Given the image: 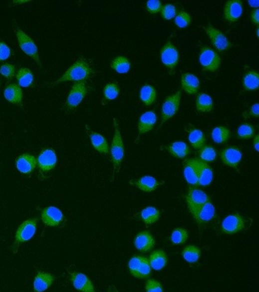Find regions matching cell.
I'll return each instance as SVG.
<instances>
[{
	"instance_id": "6da1fadb",
	"label": "cell",
	"mask_w": 259,
	"mask_h": 292,
	"mask_svg": "<svg viewBox=\"0 0 259 292\" xmlns=\"http://www.w3.org/2000/svg\"><path fill=\"white\" fill-rule=\"evenodd\" d=\"M94 73L91 68L90 64L85 58H79L75 61L71 67L66 70V72L62 76L57 82L52 83L53 86L59 84L61 82H85Z\"/></svg>"
},
{
	"instance_id": "7a4b0ae2",
	"label": "cell",
	"mask_w": 259,
	"mask_h": 292,
	"mask_svg": "<svg viewBox=\"0 0 259 292\" xmlns=\"http://www.w3.org/2000/svg\"><path fill=\"white\" fill-rule=\"evenodd\" d=\"M113 120H114V135L112 140L111 147H110V154H111L112 162L114 166V172H113V180H114L115 174H118L122 166V161L124 158L125 147L118 120L114 118Z\"/></svg>"
},
{
	"instance_id": "3957f363",
	"label": "cell",
	"mask_w": 259,
	"mask_h": 292,
	"mask_svg": "<svg viewBox=\"0 0 259 292\" xmlns=\"http://www.w3.org/2000/svg\"><path fill=\"white\" fill-rule=\"evenodd\" d=\"M187 207L191 215L195 218L199 210L204 206L207 202H210V196L205 192L195 187H189L187 195L185 196Z\"/></svg>"
},
{
	"instance_id": "277c9868",
	"label": "cell",
	"mask_w": 259,
	"mask_h": 292,
	"mask_svg": "<svg viewBox=\"0 0 259 292\" xmlns=\"http://www.w3.org/2000/svg\"><path fill=\"white\" fill-rule=\"evenodd\" d=\"M199 60L203 70L211 72L217 71L222 62V58L218 54V52L206 46L200 48Z\"/></svg>"
},
{
	"instance_id": "5b68a950",
	"label": "cell",
	"mask_w": 259,
	"mask_h": 292,
	"mask_svg": "<svg viewBox=\"0 0 259 292\" xmlns=\"http://www.w3.org/2000/svg\"><path fill=\"white\" fill-rule=\"evenodd\" d=\"M88 94V87L85 82H75L69 92L68 97L66 98L65 104L66 112L75 110Z\"/></svg>"
},
{
	"instance_id": "8992f818",
	"label": "cell",
	"mask_w": 259,
	"mask_h": 292,
	"mask_svg": "<svg viewBox=\"0 0 259 292\" xmlns=\"http://www.w3.org/2000/svg\"><path fill=\"white\" fill-rule=\"evenodd\" d=\"M181 98H182L181 90L166 98L161 108V122L160 126L157 128V131L160 130L166 121L173 118L178 113L180 106Z\"/></svg>"
},
{
	"instance_id": "52a82bcc",
	"label": "cell",
	"mask_w": 259,
	"mask_h": 292,
	"mask_svg": "<svg viewBox=\"0 0 259 292\" xmlns=\"http://www.w3.org/2000/svg\"><path fill=\"white\" fill-rule=\"evenodd\" d=\"M37 218H30L24 221L18 228L15 232V242L13 244L12 250L14 252L17 251L19 245L30 240L36 232Z\"/></svg>"
},
{
	"instance_id": "ba28073f",
	"label": "cell",
	"mask_w": 259,
	"mask_h": 292,
	"mask_svg": "<svg viewBox=\"0 0 259 292\" xmlns=\"http://www.w3.org/2000/svg\"><path fill=\"white\" fill-rule=\"evenodd\" d=\"M160 56L161 62L169 70V74L174 75L179 62V52L170 40H168L161 50Z\"/></svg>"
},
{
	"instance_id": "9c48e42d",
	"label": "cell",
	"mask_w": 259,
	"mask_h": 292,
	"mask_svg": "<svg viewBox=\"0 0 259 292\" xmlns=\"http://www.w3.org/2000/svg\"><path fill=\"white\" fill-rule=\"evenodd\" d=\"M204 30H205L206 34L209 36L212 46L216 48L217 52L224 53V52H227L229 49L234 48V44L229 42L225 34L218 28L213 27L212 24H209L208 27H204Z\"/></svg>"
},
{
	"instance_id": "30bf717a",
	"label": "cell",
	"mask_w": 259,
	"mask_h": 292,
	"mask_svg": "<svg viewBox=\"0 0 259 292\" xmlns=\"http://www.w3.org/2000/svg\"><path fill=\"white\" fill-rule=\"evenodd\" d=\"M15 30V34L17 38L18 42H19V48L28 56H30L31 58H33L36 61V64H38L39 67L42 68V65H41V60L39 58L38 50L36 48V44L34 42L32 41V39L30 36L26 34L24 31L21 30L20 28H14Z\"/></svg>"
},
{
	"instance_id": "8fae6325",
	"label": "cell",
	"mask_w": 259,
	"mask_h": 292,
	"mask_svg": "<svg viewBox=\"0 0 259 292\" xmlns=\"http://www.w3.org/2000/svg\"><path fill=\"white\" fill-rule=\"evenodd\" d=\"M247 220L239 214H231L225 218L221 224V230L225 234H234L247 228Z\"/></svg>"
},
{
	"instance_id": "7c38bea8",
	"label": "cell",
	"mask_w": 259,
	"mask_h": 292,
	"mask_svg": "<svg viewBox=\"0 0 259 292\" xmlns=\"http://www.w3.org/2000/svg\"><path fill=\"white\" fill-rule=\"evenodd\" d=\"M221 161L224 165L234 168L238 172V166L242 159V152L238 146H229L221 152Z\"/></svg>"
},
{
	"instance_id": "4fadbf2b",
	"label": "cell",
	"mask_w": 259,
	"mask_h": 292,
	"mask_svg": "<svg viewBox=\"0 0 259 292\" xmlns=\"http://www.w3.org/2000/svg\"><path fill=\"white\" fill-rule=\"evenodd\" d=\"M41 219L43 224L48 226H59L64 222V215L59 208L55 206H49L42 210Z\"/></svg>"
},
{
	"instance_id": "5bb4252c",
	"label": "cell",
	"mask_w": 259,
	"mask_h": 292,
	"mask_svg": "<svg viewBox=\"0 0 259 292\" xmlns=\"http://www.w3.org/2000/svg\"><path fill=\"white\" fill-rule=\"evenodd\" d=\"M243 13V1L232 0L225 2L224 18L226 22L234 24L238 22Z\"/></svg>"
},
{
	"instance_id": "9a60e30c",
	"label": "cell",
	"mask_w": 259,
	"mask_h": 292,
	"mask_svg": "<svg viewBox=\"0 0 259 292\" xmlns=\"http://www.w3.org/2000/svg\"><path fill=\"white\" fill-rule=\"evenodd\" d=\"M183 174L191 187H197L199 180V158H187L183 161Z\"/></svg>"
},
{
	"instance_id": "2e32d148",
	"label": "cell",
	"mask_w": 259,
	"mask_h": 292,
	"mask_svg": "<svg viewBox=\"0 0 259 292\" xmlns=\"http://www.w3.org/2000/svg\"><path fill=\"white\" fill-rule=\"evenodd\" d=\"M37 161L39 170L41 172H48L53 170L57 164V155L52 148H45L39 154Z\"/></svg>"
},
{
	"instance_id": "e0dca14e",
	"label": "cell",
	"mask_w": 259,
	"mask_h": 292,
	"mask_svg": "<svg viewBox=\"0 0 259 292\" xmlns=\"http://www.w3.org/2000/svg\"><path fill=\"white\" fill-rule=\"evenodd\" d=\"M129 184L138 188L139 190L145 192H152L155 191L157 188L164 184L165 182H159L157 178L151 176H145L138 180H131L128 181Z\"/></svg>"
},
{
	"instance_id": "ac0fdd59",
	"label": "cell",
	"mask_w": 259,
	"mask_h": 292,
	"mask_svg": "<svg viewBox=\"0 0 259 292\" xmlns=\"http://www.w3.org/2000/svg\"><path fill=\"white\" fill-rule=\"evenodd\" d=\"M70 281L73 286L81 292H96L92 281L85 274L80 272H71Z\"/></svg>"
},
{
	"instance_id": "d6986e66",
	"label": "cell",
	"mask_w": 259,
	"mask_h": 292,
	"mask_svg": "<svg viewBox=\"0 0 259 292\" xmlns=\"http://www.w3.org/2000/svg\"><path fill=\"white\" fill-rule=\"evenodd\" d=\"M157 122V116L153 110L144 112L138 122V138L152 131Z\"/></svg>"
},
{
	"instance_id": "ffe728a7",
	"label": "cell",
	"mask_w": 259,
	"mask_h": 292,
	"mask_svg": "<svg viewBox=\"0 0 259 292\" xmlns=\"http://www.w3.org/2000/svg\"><path fill=\"white\" fill-rule=\"evenodd\" d=\"M134 244L139 252H147L155 247L156 240L150 232L144 230L138 233L134 240Z\"/></svg>"
},
{
	"instance_id": "44dd1931",
	"label": "cell",
	"mask_w": 259,
	"mask_h": 292,
	"mask_svg": "<svg viewBox=\"0 0 259 292\" xmlns=\"http://www.w3.org/2000/svg\"><path fill=\"white\" fill-rule=\"evenodd\" d=\"M181 84L185 92L188 94L193 95L197 94L200 88V82L197 76L192 73H183L181 76Z\"/></svg>"
},
{
	"instance_id": "7402d4cb",
	"label": "cell",
	"mask_w": 259,
	"mask_h": 292,
	"mask_svg": "<svg viewBox=\"0 0 259 292\" xmlns=\"http://www.w3.org/2000/svg\"><path fill=\"white\" fill-rule=\"evenodd\" d=\"M36 165H37V161L36 158L29 154H23L15 162L17 170L22 174H30L35 170Z\"/></svg>"
},
{
	"instance_id": "603a6c76",
	"label": "cell",
	"mask_w": 259,
	"mask_h": 292,
	"mask_svg": "<svg viewBox=\"0 0 259 292\" xmlns=\"http://www.w3.org/2000/svg\"><path fill=\"white\" fill-rule=\"evenodd\" d=\"M54 280H55V277L51 274L39 271L35 276L34 282H33L34 292H43L47 290L48 288L52 286Z\"/></svg>"
},
{
	"instance_id": "cb8c5ba5",
	"label": "cell",
	"mask_w": 259,
	"mask_h": 292,
	"mask_svg": "<svg viewBox=\"0 0 259 292\" xmlns=\"http://www.w3.org/2000/svg\"><path fill=\"white\" fill-rule=\"evenodd\" d=\"M216 217V208L212 202H208L199 210V213L195 217V221L199 226L205 225L212 221Z\"/></svg>"
},
{
	"instance_id": "d4e9b609",
	"label": "cell",
	"mask_w": 259,
	"mask_h": 292,
	"mask_svg": "<svg viewBox=\"0 0 259 292\" xmlns=\"http://www.w3.org/2000/svg\"><path fill=\"white\" fill-rule=\"evenodd\" d=\"M4 98L9 102L23 108V91L18 84L7 86L5 88Z\"/></svg>"
},
{
	"instance_id": "484cf974",
	"label": "cell",
	"mask_w": 259,
	"mask_h": 292,
	"mask_svg": "<svg viewBox=\"0 0 259 292\" xmlns=\"http://www.w3.org/2000/svg\"><path fill=\"white\" fill-rule=\"evenodd\" d=\"M87 132H88L91 142H92L93 148L103 154H108L109 152V146L107 140L105 139L101 134L91 131L87 128Z\"/></svg>"
},
{
	"instance_id": "4316f807",
	"label": "cell",
	"mask_w": 259,
	"mask_h": 292,
	"mask_svg": "<svg viewBox=\"0 0 259 292\" xmlns=\"http://www.w3.org/2000/svg\"><path fill=\"white\" fill-rule=\"evenodd\" d=\"M165 148L172 156L177 158H185L191 154V148L184 142H172L171 144L166 146Z\"/></svg>"
},
{
	"instance_id": "83f0119b",
	"label": "cell",
	"mask_w": 259,
	"mask_h": 292,
	"mask_svg": "<svg viewBox=\"0 0 259 292\" xmlns=\"http://www.w3.org/2000/svg\"><path fill=\"white\" fill-rule=\"evenodd\" d=\"M188 134V140L190 144L196 150H200L204 147L206 143V136L204 132L200 129L190 125V128L187 129Z\"/></svg>"
},
{
	"instance_id": "f1b7e54d",
	"label": "cell",
	"mask_w": 259,
	"mask_h": 292,
	"mask_svg": "<svg viewBox=\"0 0 259 292\" xmlns=\"http://www.w3.org/2000/svg\"><path fill=\"white\" fill-rule=\"evenodd\" d=\"M242 86L245 90L251 92L259 90V74L255 70H247L242 78Z\"/></svg>"
},
{
	"instance_id": "f546056e",
	"label": "cell",
	"mask_w": 259,
	"mask_h": 292,
	"mask_svg": "<svg viewBox=\"0 0 259 292\" xmlns=\"http://www.w3.org/2000/svg\"><path fill=\"white\" fill-rule=\"evenodd\" d=\"M199 180L198 186L205 187L211 184L213 180V170L207 162L200 161L199 159Z\"/></svg>"
},
{
	"instance_id": "4dcf8cb0",
	"label": "cell",
	"mask_w": 259,
	"mask_h": 292,
	"mask_svg": "<svg viewBox=\"0 0 259 292\" xmlns=\"http://www.w3.org/2000/svg\"><path fill=\"white\" fill-rule=\"evenodd\" d=\"M151 268L154 270H161L167 266L168 256L165 251L158 250L152 252L150 256L148 258Z\"/></svg>"
},
{
	"instance_id": "1f68e13d",
	"label": "cell",
	"mask_w": 259,
	"mask_h": 292,
	"mask_svg": "<svg viewBox=\"0 0 259 292\" xmlns=\"http://www.w3.org/2000/svg\"><path fill=\"white\" fill-rule=\"evenodd\" d=\"M157 90L152 84H144L140 88L139 98H140L142 102L147 106H152V104H154L156 100H157Z\"/></svg>"
},
{
	"instance_id": "d6a6232c",
	"label": "cell",
	"mask_w": 259,
	"mask_h": 292,
	"mask_svg": "<svg viewBox=\"0 0 259 292\" xmlns=\"http://www.w3.org/2000/svg\"><path fill=\"white\" fill-rule=\"evenodd\" d=\"M214 108L213 100L211 98L210 95L200 92L196 98V110L199 112H212Z\"/></svg>"
},
{
	"instance_id": "836d02e7",
	"label": "cell",
	"mask_w": 259,
	"mask_h": 292,
	"mask_svg": "<svg viewBox=\"0 0 259 292\" xmlns=\"http://www.w3.org/2000/svg\"><path fill=\"white\" fill-rule=\"evenodd\" d=\"M212 139L217 144H223L231 138V131L225 126H217L212 129Z\"/></svg>"
},
{
	"instance_id": "e575fe53",
	"label": "cell",
	"mask_w": 259,
	"mask_h": 292,
	"mask_svg": "<svg viewBox=\"0 0 259 292\" xmlns=\"http://www.w3.org/2000/svg\"><path fill=\"white\" fill-rule=\"evenodd\" d=\"M120 92V88L118 83H108L103 88L102 105H105L108 102L113 101L118 98Z\"/></svg>"
},
{
	"instance_id": "d590c367",
	"label": "cell",
	"mask_w": 259,
	"mask_h": 292,
	"mask_svg": "<svg viewBox=\"0 0 259 292\" xmlns=\"http://www.w3.org/2000/svg\"><path fill=\"white\" fill-rule=\"evenodd\" d=\"M110 67L116 72L126 74L131 70V64L128 58L125 56H118L112 60Z\"/></svg>"
},
{
	"instance_id": "8d00e7d4",
	"label": "cell",
	"mask_w": 259,
	"mask_h": 292,
	"mask_svg": "<svg viewBox=\"0 0 259 292\" xmlns=\"http://www.w3.org/2000/svg\"><path fill=\"white\" fill-rule=\"evenodd\" d=\"M161 212L153 206H148L140 212V217L147 226L158 221Z\"/></svg>"
},
{
	"instance_id": "74e56055",
	"label": "cell",
	"mask_w": 259,
	"mask_h": 292,
	"mask_svg": "<svg viewBox=\"0 0 259 292\" xmlns=\"http://www.w3.org/2000/svg\"><path fill=\"white\" fill-rule=\"evenodd\" d=\"M16 80H17L19 86L27 88L32 84L33 74H32L30 69L27 68H22L17 72Z\"/></svg>"
},
{
	"instance_id": "f35d334b",
	"label": "cell",
	"mask_w": 259,
	"mask_h": 292,
	"mask_svg": "<svg viewBox=\"0 0 259 292\" xmlns=\"http://www.w3.org/2000/svg\"><path fill=\"white\" fill-rule=\"evenodd\" d=\"M182 255L187 262L193 264L201 256V250L195 245H188L182 251Z\"/></svg>"
},
{
	"instance_id": "ab89813d",
	"label": "cell",
	"mask_w": 259,
	"mask_h": 292,
	"mask_svg": "<svg viewBox=\"0 0 259 292\" xmlns=\"http://www.w3.org/2000/svg\"><path fill=\"white\" fill-rule=\"evenodd\" d=\"M255 127L253 125L245 122L238 127L237 130V136L242 140H249L253 138L255 135Z\"/></svg>"
},
{
	"instance_id": "60d3db41",
	"label": "cell",
	"mask_w": 259,
	"mask_h": 292,
	"mask_svg": "<svg viewBox=\"0 0 259 292\" xmlns=\"http://www.w3.org/2000/svg\"><path fill=\"white\" fill-rule=\"evenodd\" d=\"M217 157V152L212 146H204L203 148L199 150V160L204 162H214Z\"/></svg>"
},
{
	"instance_id": "b9f144b4",
	"label": "cell",
	"mask_w": 259,
	"mask_h": 292,
	"mask_svg": "<svg viewBox=\"0 0 259 292\" xmlns=\"http://www.w3.org/2000/svg\"><path fill=\"white\" fill-rule=\"evenodd\" d=\"M189 232L184 228H178L174 229L171 234V242L173 244L179 245L186 243L188 240Z\"/></svg>"
},
{
	"instance_id": "7bdbcfd3",
	"label": "cell",
	"mask_w": 259,
	"mask_h": 292,
	"mask_svg": "<svg viewBox=\"0 0 259 292\" xmlns=\"http://www.w3.org/2000/svg\"><path fill=\"white\" fill-rule=\"evenodd\" d=\"M174 23L178 28H187L191 23V15L187 12L180 11L174 18Z\"/></svg>"
},
{
	"instance_id": "ee69618b",
	"label": "cell",
	"mask_w": 259,
	"mask_h": 292,
	"mask_svg": "<svg viewBox=\"0 0 259 292\" xmlns=\"http://www.w3.org/2000/svg\"><path fill=\"white\" fill-rule=\"evenodd\" d=\"M144 258L145 256H135L129 262L128 268L131 275H133L134 277H136L138 271L141 266L142 263L144 262Z\"/></svg>"
},
{
	"instance_id": "f6af8a7d",
	"label": "cell",
	"mask_w": 259,
	"mask_h": 292,
	"mask_svg": "<svg viewBox=\"0 0 259 292\" xmlns=\"http://www.w3.org/2000/svg\"><path fill=\"white\" fill-rule=\"evenodd\" d=\"M161 18L165 20H171L172 19L175 18L177 16V8L174 4H167L161 8Z\"/></svg>"
},
{
	"instance_id": "bcb514c9",
	"label": "cell",
	"mask_w": 259,
	"mask_h": 292,
	"mask_svg": "<svg viewBox=\"0 0 259 292\" xmlns=\"http://www.w3.org/2000/svg\"><path fill=\"white\" fill-rule=\"evenodd\" d=\"M151 268L150 264H149V260L148 258H144V262L142 263L141 266L139 268L138 271L137 275H136V278H140V280H144V278H148L151 275Z\"/></svg>"
},
{
	"instance_id": "7dc6e473",
	"label": "cell",
	"mask_w": 259,
	"mask_h": 292,
	"mask_svg": "<svg viewBox=\"0 0 259 292\" xmlns=\"http://www.w3.org/2000/svg\"><path fill=\"white\" fill-rule=\"evenodd\" d=\"M15 72V67L12 64H3L0 67V74L3 76L8 80H11L14 78Z\"/></svg>"
},
{
	"instance_id": "c3c4849f",
	"label": "cell",
	"mask_w": 259,
	"mask_h": 292,
	"mask_svg": "<svg viewBox=\"0 0 259 292\" xmlns=\"http://www.w3.org/2000/svg\"><path fill=\"white\" fill-rule=\"evenodd\" d=\"M146 292H164L160 282L155 280H148L145 284Z\"/></svg>"
},
{
	"instance_id": "681fc988",
	"label": "cell",
	"mask_w": 259,
	"mask_h": 292,
	"mask_svg": "<svg viewBox=\"0 0 259 292\" xmlns=\"http://www.w3.org/2000/svg\"><path fill=\"white\" fill-rule=\"evenodd\" d=\"M162 8V4L161 1L158 0H152V1H148L146 4V8L148 12L151 14H157L160 12Z\"/></svg>"
},
{
	"instance_id": "f907efd6",
	"label": "cell",
	"mask_w": 259,
	"mask_h": 292,
	"mask_svg": "<svg viewBox=\"0 0 259 292\" xmlns=\"http://www.w3.org/2000/svg\"><path fill=\"white\" fill-rule=\"evenodd\" d=\"M242 116H243V118H244L245 120H247V118H251V117L259 118V102H256V104H254V105L252 106L248 110L245 112L244 113L242 114Z\"/></svg>"
},
{
	"instance_id": "816d5d0a",
	"label": "cell",
	"mask_w": 259,
	"mask_h": 292,
	"mask_svg": "<svg viewBox=\"0 0 259 292\" xmlns=\"http://www.w3.org/2000/svg\"><path fill=\"white\" fill-rule=\"evenodd\" d=\"M11 50L2 42H0V61H4L11 56Z\"/></svg>"
},
{
	"instance_id": "f5cc1de1",
	"label": "cell",
	"mask_w": 259,
	"mask_h": 292,
	"mask_svg": "<svg viewBox=\"0 0 259 292\" xmlns=\"http://www.w3.org/2000/svg\"><path fill=\"white\" fill-rule=\"evenodd\" d=\"M251 22L255 24L256 26H259V8L255 9L251 12Z\"/></svg>"
},
{
	"instance_id": "db71d44e",
	"label": "cell",
	"mask_w": 259,
	"mask_h": 292,
	"mask_svg": "<svg viewBox=\"0 0 259 292\" xmlns=\"http://www.w3.org/2000/svg\"><path fill=\"white\" fill-rule=\"evenodd\" d=\"M254 147H255V150L259 152V135H256L254 138Z\"/></svg>"
},
{
	"instance_id": "11a10c76",
	"label": "cell",
	"mask_w": 259,
	"mask_h": 292,
	"mask_svg": "<svg viewBox=\"0 0 259 292\" xmlns=\"http://www.w3.org/2000/svg\"><path fill=\"white\" fill-rule=\"evenodd\" d=\"M248 4L251 8H254L257 9L259 8V1H249Z\"/></svg>"
},
{
	"instance_id": "9f6ffc18",
	"label": "cell",
	"mask_w": 259,
	"mask_h": 292,
	"mask_svg": "<svg viewBox=\"0 0 259 292\" xmlns=\"http://www.w3.org/2000/svg\"><path fill=\"white\" fill-rule=\"evenodd\" d=\"M24 2H27L26 1H20V2H18V1H15L14 4H24Z\"/></svg>"
},
{
	"instance_id": "6f0895ef",
	"label": "cell",
	"mask_w": 259,
	"mask_h": 292,
	"mask_svg": "<svg viewBox=\"0 0 259 292\" xmlns=\"http://www.w3.org/2000/svg\"><path fill=\"white\" fill-rule=\"evenodd\" d=\"M256 34H257V36H259V27H257V30H256Z\"/></svg>"
},
{
	"instance_id": "680465c9",
	"label": "cell",
	"mask_w": 259,
	"mask_h": 292,
	"mask_svg": "<svg viewBox=\"0 0 259 292\" xmlns=\"http://www.w3.org/2000/svg\"><path fill=\"white\" fill-rule=\"evenodd\" d=\"M117 292V290H116L115 289H114V290H110V292Z\"/></svg>"
}]
</instances>
